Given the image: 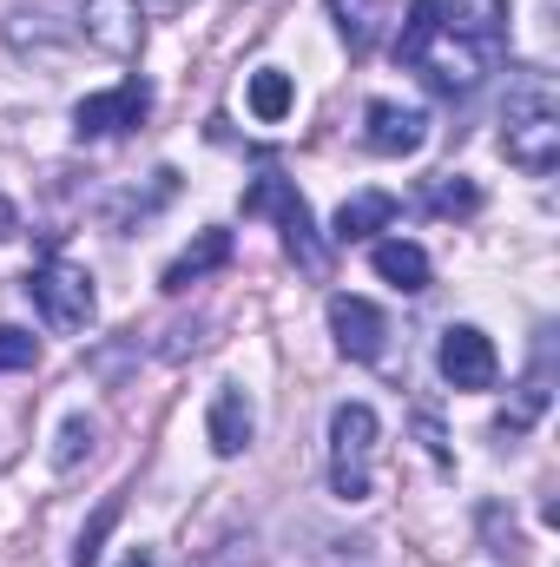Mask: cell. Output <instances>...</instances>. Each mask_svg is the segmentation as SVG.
<instances>
[{
	"label": "cell",
	"instance_id": "1",
	"mask_svg": "<svg viewBox=\"0 0 560 567\" xmlns=\"http://www.w3.org/2000/svg\"><path fill=\"white\" fill-rule=\"evenodd\" d=\"M396 60L416 66L422 80H428L435 93H448V100L475 93V80L488 73V53H475V47H462L455 33H442L435 0H416V7H409V20H403V33H396Z\"/></svg>",
	"mask_w": 560,
	"mask_h": 567
},
{
	"label": "cell",
	"instance_id": "2",
	"mask_svg": "<svg viewBox=\"0 0 560 567\" xmlns=\"http://www.w3.org/2000/svg\"><path fill=\"white\" fill-rule=\"evenodd\" d=\"M501 152H508V165H521L535 178L560 165V106H554V86L541 73L515 80V93L501 106Z\"/></svg>",
	"mask_w": 560,
	"mask_h": 567
},
{
	"label": "cell",
	"instance_id": "3",
	"mask_svg": "<svg viewBox=\"0 0 560 567\" xmlns=\"http://www.w3.org/2000/svg\"><path fill=\"white\" fill-rule=\"evenodd\" d=\"M376 410L370 403H336L330 416V488L336 502H363L370 495V462H376Z\"/></svg>",
	"mask_w": 560,
	"mask_h": 567
},
{
	"label": "cell",
	"instance_id": "4",
	"mask_svg": "<svg viewBox=\"0 0 560 567\" xmlns=\"http://www.w3.org/2000/svg\"><path fill=\"white\" fill-rule=\"evenodd\" d=\"M245 218H278V225H283V245H290V258H297L303 271H323V245H317L310 205H303V192H297L290 178L265 172V178L245 192Z\"/></svg>",
	"mask_w": 560,
	"mask_h": 567
},
{
	"label": "cell",
	"instance_id": "5",
	"mask_svg": "<svg viewBox=\"0 0 560 567\" xmlns=\"http://www.w3.org/2000/svg\"><path fill=\"white\" fill-rule=\"evenodd\" d=\"M27 297L40 303V317H46L53 330H86V323H93V278H86L80 265H66V258H46V265L27 278Z\"/></svg>",
	"mask_w": 560,
	"mask_h": 567
},
{
	"label": "cell",
	"instance_id": "6",
	"mask_svg": "<svg viewBox=\"0 0 560 567\" xmlns=\"http://www.w3.org/2000/svg\"><path fill=\"white\" fill-rule=\"evenodd\" d=\"M435 370H442L448 390H495L501 357H495L488 330H475V323H448V330H442V350H435Z\"/></svg>",
	"mask_w": 560,
	"mask_h": 567
},
{
	"label": "cell",
	"instance_id": "7",
	"mask_svg": "<svg viewBox=\"0 0 560 567\" xmlns=\"http://www.w3.org/2000/svg\"><path fill=\"white\" fill-rule=\"evenodd\" d=\"M145 113H152V86L145 80H120L113 93H86L73 106V133L80 140H113V133H133Z\"/></svg>",
	"mask_w": 560,
	"mask_h": 567
},
{
	"label": "cell",
	"instance_id": "8",
	"mask_svg": "<svg viewBox=\"0 0 560 567\" xmlns=\"http://www.w3.org/2000/svg\"><path fill=\"white\" fill-rule=\"evenodd\" d=\"M330 330H336V350L350 363H376L390 350V317L370 297H330Z\"/></svg>",
	"mask_w": 560,
	"mask_h": 567
},
{
	"label": "cell",
	"instance_id": "9",
	"mask_svg": "<svg viewBox=\"0 0 560 567\" xmlns=\"http://www.w3.org/2000/svg\"><path fill=\"white\" fill-rule=\"evenodd\" d=\"M363 145L383 152V158H416L422 145H428V113L422 106H396V100H370Z\"/></svg>",
	"mask_w": 560,
	"mask_h": 567
},
{
	"label": "cell",
	"instance_id": "10",
	"mask_svg": "<svg viewBox=\"0 0 560 567\" xmlns=\"http://www.w3.org/2000/svg\"><path fill=\"white\" fill-rule=\"evenodd\" d=\"M435 13H442V33H455L462 47H475L488 60L508 40V0H435Z\"/></svg>",
	"mask_w": 560,
	"mask_h": 567
},
{
	"label": "cell",
	"instance_id": "11",
	"mask_svg": "<svg viewBox=\"0 0 560 567\" xmlns=\"http://www.w3.org/2000/svg\"><path fill=\"white\" fill-rule=\"evenodd\" d=\"M80 27H86V40H93L100 53H113V60L139 53V40H145V20H139L133 0H86V7H80Z\"/></svg>",
	"mask_w": 560,
	"mask_h": 567
},
{
	"label": "cell",
	"instance_id": "12",
	"mask_svg": "<svg viewBox=\"0 0 560 567\" xmlns=\"http://www.w3.org/2000/svg\"><path fill=\"white\" fill-rule=\"evenodd\" d=\"M218 265H231V231H218V225H211V231H198V245H185V251L158 271V290H172V297H178V290H191L198 278H211Z\"/></svg>",
	"mask_w": 560,
	"mask_h": 567
},
{
	"label": "cell",
	"instance_id": "13",
	"mask_svg": "<svg viewBox=\"0 0 560 567\" xmlns=\"http://www.w3.org/2000/svg\"><path fill=\"white\" fill-rule=\"evenodd\" d=\"M251 429H258V416H251V396H245L238 383H225V390L211 396V416H205L211 449H218V455H245V449H251Z\"/></svg>",
	"mask_w": 560,
	"mask_h": 567
},
{
	"label": "cell",
	"instance_id": "14",
	"mask_svg": "<svg viewBox=\"0 0 560 567\" xmlns=\"http://www.w3.org/2000/svg\"><path fill=\"white\" fill-rule=\"evenodd\" d=\"M370 265H376V278L396 284L403 297H422V290H428V251L409 245V238H383V245L370 251Z\"/></svg>",
	"mask_w": 560,
	"mask_h": 567
},
{
	"label": "cell",
	"instance_id": "15",
	"mask_svg": "<svg viewBox=\"0 0 560 567\" xmlns=\"http://www.w3.org/2000/svg\"><path fill=\"white\" fill-rule=\"evenodd\" d=\"M390 218H396V198L390 192H356V198L336 205V245H356V238L383 231Z\"/></svg>",
	"mask_w": 560,
	"mask_h": 567
},
{
	"label": "cell",
	"instance_id": "16",
	"mask_svg": "<svg viewBox=\"0 0 560 567\" xmlns=\"http://www.w3.org/2000/svg\"><path fill=\"white\" fill-rule=\"evenodd\" d=\"M330 20H336V33H343L350 53H370L376 33H383V20H390V0H330Z\"/></svg>",
	"mask_w": 560,
	"mask_h": 567
},
{
	"label": "cell",
	"instance_id": "17",
	"mask_svg": "<svg viewBox=\"0 0 560 567\" xmlns=\"http://www.w3.org/2000/svg\"><path fill=\"white\" fill-rule=\"evenodd\" d=\"M290 106H297V86H290V73H278V66L251 73V113H258L265 126H278Z\"/></svg>",
	"mask_w": 560,
	"mask_h": 567
},
{
	"label": "cell",
	"instance_id": "18",
	"mask_svg": "<svg viewBox=\"0 0 560 567\" xmlns=\"http://www.w3.org/2000/svg\"><path fill=\"white\" fill-rule=\"evenodd\" d=\"M428 212H442V218H468V212H481V192L468 185V178H435L428 185Z\"/></svg>",
	"mask_w": 560,
	"mask_h": 567
},
{
	"label": "cell",
	"instance_id": "19",
	"mask_svg": "<svg viewBox=\"0 0 560 567\" xmlns=\"http://www.w3.org/2000/svg\"><path fill=\"white\" fill-rule=\"evenodd\" d=\"M40 363V337L20 323H0V370H33Z\"/></svg>",
	"mask_w": 560,
	"mask_h": 567
},
{
	"label": "cell",
	"instance_id": "20",
	"mask_svg": "<svg viewBox=\"0 0 560 567\" xmlns=\"http://www.w3.org/2000/svg\"><path fill=\"white\" fill-rule=\"evenodd\" d=\"M86 449H93V423H86V416H66V429H60V449H53V468H73Z\"/></svg>",
	"mask_w": 560,
	"mask_h": 567
},
{
	"label": "cell",
	"instance_id": "21",
	"mask_svg": "<svg viewBox=\"0 0 560 567\" xmlns=\"http://www.w3.org/2000/svg\"><path fill=\"white\" fill-rule=\"evenodd\" d=\"M113 522H120V502H106V508L93 515V528L80 535V555H73V567H100V542L113 535Z\"/></svg>",
	"mask_w": 560,
	"mask_h": 567
},
{
	"label": "cell",
	"instance_id": "22",
	"mask_svg": "<svg viewBox=\"0 0 560 567\" xmlns=\"http://www.w3.org/2000/svg\"><path fill=\"white\" fill-rule=\"evenodd\" d=\"M481 522H488V542H495V548H488V555H495V561H521V542H515V528H508V535H501V515H495V508H488V515H481Z\"/></svg>",
	"mask_w": 560,
	"mask_h": 567
},
{
	"label": "cell",
	"instance_id": "23",
	"mask_svg": "<svg viewBox=\"0 0 560 567\" xmlns=\"http://www.w3.org/2000/svg\"><path fill=\"white\" fill-rule=\"evenodd\" d=\"M126 567H158V561H152V555H145V548H133V555H126Z\"/></svg>",
	"mask_w": 560,
	"mask_h": 567
},
{
	"label": "cell",
	"instance_id": "24",
	"mask_svg": "<svg viewBox=\"0 0 560 567\" xmlns=\"http://www.w3.org/2000/svg\"><path fill=\"white\" fill-rule=\"evenodd\" d=\"M158 7H185V0H158Z\"/></svg>",
	"mask_w": 560,
	"mask_h": 567
}]
</instances>
